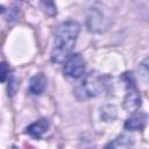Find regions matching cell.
<instances>
[{"instance_id":"9","label":"cell","mask_w":149,"mask_h":149,"mask_svg":"<svg viewBox=\"0 0 149 149\" xmlns=\"http://www.w3.org/2000/svg\"><path fill=\"white\" fill-rule=\"evenodd\" d=\"M133 144H134L133 137L130 135L122 134L118 136L115 140H113L112 142H109L106 147L107 148H127V147H132Z\"/></svg>"},{"instance_id":"6","label":"cell","mask_w":149,"mask_h":149,"mask_svg":"<svg viewBox=\"0 0 149 149\" xmlns=\"http://www.w3.org/2000/svg\"><path fill=\"white\" fill-rule=\"evenodd\" d=\"M147 122V115L143 112H134L130 118H128L125 122V129L127 130H141Z\"/></svg>"},{"instance_id":"3","label":"cell","mask_w":149,"mask_h":149,"mask_svg":"<svg viewBox=\"0 0 149 149\" xmlns=\"http://www.w3.org/2000/svg\"><path fill=\"white\" fill-rule=\"evenodd\" d=\"M86 23H87V28L90 31L104 33L111 26V20L101 9L93 7V8H90L87 13Z\"/></svg>"},{"instance_id":"11","label":"cell","mask_w":149,"mask_h":149,"mask_svg":"<svg viewBox=\"0 0 149 149\" xmlns=\"http://www.w3.org/2000/svg\"><path fill=\"white\" fill-rule=\"evenodd\" d=\"M115 118H116V108H115V106L107 105V106H104L101 108V119L102 120H105L107 122H111Z\"/></svg>"},{"instance_id":"12","label":"cell","mask_w":149,"mask_h":149,"mask_svg":"<svg viewBox=\"0 0 149 149\" xmlns=\"http://www.w3.org/2000/svg\"><path fill=\"white\" fill-rule=\"evenodd\" d=\"M139 74L142 78L143 81L149 83V57L143 59L140 64H139Z\"/></svg>"},{"instance_id":"1","label":"cell","mask_w":149,"mask_h":149,"mask_svg":"<svg viewBox=\"0 0 149 149\" xmlns=\"http://www.w3.org/2000/svg\"><path fill=\"white\" fill-rule=\"evenodd\" d=\"M80 31V26L76 21H65L61 23L55 31V42L51 50V62L63 63L71 55Z\"/></svg>"},{"instance_id":"8","label":"cell","mask_w":149,"mask_h":149,"mask_svg":"<svg viewBox=\"0 0 149 149\" xmlns=\"http://www.w3.org/2000/svg\"><path fill=\"white\" fill-rule=\"evenodd\" d=\"M45 87H47V77L43 73H37L30 78L28 90L31 94L40 95L44 92Z\"/></svg>"},{"instance_id":"13","label":"cell","mask_w":149,"mask_h":149,"mask_svg":"<svg viewBox=\"0 0 149 149\" xmlns=\"http://www.w3.org/2000/svg\"><path fill=\"white\" fill-rule=\"evenodd\" d=\"M17 87H19V84H17L15 77L12 76V77L9 78V87H8L9 93H10V94H14V93L16 92V88H17Z\"/></svg>"},{"instance_id":"14","label":"cell","mask_w":149,"mask_h":149,"mask_svg":"<svg viewBox=\"0 0 149 149\" xmlns=\"http://www.w3.org/2000/svg\"><path fill=\"white\" fill-rule=\"evenodd\" d=\"M8 73H9V71L7 69L6 63H1V81H5L6 80V77H7Z\"/></svg>"},{"instance_id":"4","label":"cell","mask_w":149,"mask_h":149,"mask_svg":"<svg viewBox=\"0 0 149 149\" xmlns=\"http://www.w3.org/2000/svg\"><path fill=\"white\" fill-rule=\"evenodd\" d=\"M85 72V61L80 54H72L65 62L64 74L70 78H79Z\"/></svg>"},{"instance_id":"10","label":"cell","mask_w":149,"mask_h":149,"mask_svg":"<svg viewBox=\"0 0 149 149\" xmlns=\"http://www.w3.org/2000/svg\"><path fill=\"white\" fill-rule=\"evenodd\" d=\"M40 5L42 10L47 15L55 16L57 14V7L55 5V0H40Z\"/></svg>"},{"instance_id":"7","label":"cell","mask_w":149,"mask_h":149,"mask_svg":"<svg viewBox=\"0 0 149 149\" xmlns=\"http://www.w3.org/2000/svg\"><path fill=\"white\" fill-rule=\"evenodd\" d=\"M49 126H50V122L47 119H41L29 125L26 128V133L34 139H41L48 132Z\"/></svg>"},{"instance_id":"5","label":"cell","mask_w":149,"mask_h":149,"mask_svg":"<svg viewBox=\"0 0 149 149\" xmlns=\"http://www.w3.org/2000/svg\"><path fill=\"white\" fill-rule=\"evenodd\" d=\"M122 106L128 113H134L140 108V106H141V95H140L139 91L136 90V87L128 88V93L123 98Z\"/></svg>"},{"instance_id":"2","label":"cell","mask_w":149,"mask_h":149,"mask_svg":"<svg viewBox=\"0 0 149 149\" xmlns=\"http://www.w3.org/2000/svg\"><path fill=\"white\" fill-rule=\"evenodd\" d=\"M108 86V77L98 71L88 72L81 83L76 87L74 94L78 99L85 100L102 94Z\"/></svg>"}]
</instances>
